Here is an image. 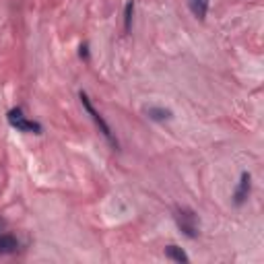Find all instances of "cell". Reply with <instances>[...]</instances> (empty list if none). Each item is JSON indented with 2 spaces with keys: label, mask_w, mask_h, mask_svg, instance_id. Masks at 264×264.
I'll return each instance as SVG.
<instances>
[{
  "label": "cell",
  "mask_w": 264,
  "mask_h": 264,
  "mask_svg": "<svg viewBox=\"0 0 264 264\" xmlns=\"http://www.w3.org/2000/svg\"><path fill=\"white\" fill-rule=\"evenodd\" d=\"M79 97H81V103H83V108L87 110V114H89V116L93 118V122H95V124L99 126L101 134H103L105 138H108V142H110L112 147H116V149H118V140L114 138V134H112V128H110V124L105 122V120H103V116H101V114H99V112H97V110L93 108V103L89 101L87 93H83V91H81V93H79Z\"/></svg>",
  "instance_id": "obj_1"
},
{
  "label": "cell",
  "mask_w": 264,
  "mask_h": 264,
  "mask_svg": "<svg viewBox=\"0 0 264 264\" xmlns=\"http://www.w3.org/2000/svg\"><path fill=\"white\" fill-rule=\"evenodd\" d=\"M176 223H178V227L182 229V233L186 235V237H190V239H194V237H198V217H196V213L194 210H190V208H180L178 213H176Z\"/></svg>",
  "instance_id": "obj_2"
},
{
  "label": "cell",
  "mask_w": 264,
  "mask_h": 264,
  "mask_svg": "<svg viewBox=\"0 0 264 264\" xmlns=\"http://www.w3.org/2000/svg\"><path fill=\"white\" fill-rule=\"evenodd\" d=\"M9 124L13 128H17L19 132H27V134H39L41 132V126L37 122H33V120H27L19 108L9 112Z\"/></svg>",
  "instance_id": "obj_3"
},
{
  "label": "cell",
  "mask_w": 264,
  "mask_h": 264,
  "mask_svg": "<svg viewBox=\"0 0 264 264\" xmlns=\"http://www.w3.org/2000/svg\"><path fill=\"white\" fill-rule=\"evenodd\" d=\"M250 190H252V176H250L248 172H244V174H242V178H239L237 190H235V194H233V202H235V206H242V204L248 200Z\"/></svg>",
  "instance_id": "obj_4"
},
{
  "label": "cell",
  "mask_w": 264,
  "mask_h": 264,
  "mask_svg": "<svg viewBox=\"0 0 264 264\" xmlns=\"http://www.w3.org/2000/svg\"><path fill=\"white\" fill-rule=\"evenodd\" d=\"M17 248H19V242L15 235L0 233V254H13V252H17Z\"/></svg>",
  "instance_id": "obj_5"
},
{
  "label": "cell",
  "mask_w": 264,
  "mask_h": 264,
  "mask_svg": "<svg viewBox=\"0 0 264 264\" xmlns=\"http://www.w3.org/2000/svg\"><path fill=\"white\" fill-rule=\"evenodd\" d=\"M190 11L196 19L204 21L206 13H208V0H190Z\"/></svg>",
  "instance_id": "obj_6"
},
{
  "label": "cell",
  "mask_w": 264,
  "mask_h": 264,
  "mask_svg": "<svg viewBox=\"0 0 264 264\" xmlns=\"http://www.w3.org/2000/svg\"><path fill=\"white\" fill-rule=\"evenodd\" d=\"M165 256L170 260H174V262H180V264H188L190 262V258L186 256V252L182 248H178V246H167L165 248Z\"/></svg>",
  "instance_id": "obj_7"
},
{
  "label": "cell",
  "mask_w": 264,
  "mask_h": 264,
  "mask_svg": "<svg viewBox=\"0 0 264 264\" xmlns=\"http://www.w3.org/2000/svg\"><path fill=\"white\" fill-rule=\"evenodd\" d=\"M145 112H147V116H149L151 120H155V122H165V120L172 118V112L165 110V108H147Z\"/></svg>",
  "instance_id": "obj_8"
},
{
  "label": "cell",
  "mask_w": 264,
  "mask_h": 264,
  "mask_svg": "<svg viewBox=\"0 0 264 264\" xmlns=\"http://www.w3.org/2000/svg\"><path fill=\"white\" fill-rule=\"evenodd\" d=\"M132 15H134V0H128V3H126V9H124V29H126V31H130Z\"/></svg>",
  "instance_id": "obj_9"
},
{
  "label": "cell",
  "mask_w": 264,
  "mask_h": 264,
  "mask_svg": "<svg viewBox=\"0 0 264 264\" xmlns=\"http://www.w3.org/2000/svg\"><path fill=\"white\" fill-rule=\"evenodd\" d=\"M87 50H89L87 45H81V52H79L81 58H89V52H87Z\"/></svg>",
  "instance_id": "obj_10"
}]
</instances>
